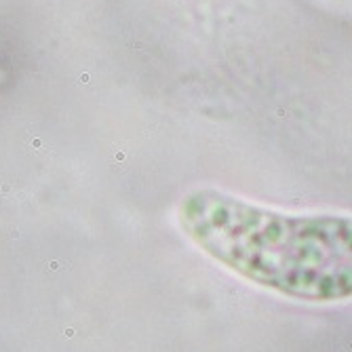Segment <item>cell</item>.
I'll return each instance as SVG.
<instances>
[{
    "label": "cell",
    "instance_id": "cell-1",
    "mask_svg": "<svg viewBox=\"0 0 352 352\" xmlns=\"http://www.w3.org/2000/svg\"><path fill=\"white\" fill-rule=\"evenodd\" d=\"M179 221L240 278L310 304L352 299V215L280 211L221 190H194Z\"/></svg>",
    "mask_w": 352,
    "mask_h": 352
}]
</instances>
